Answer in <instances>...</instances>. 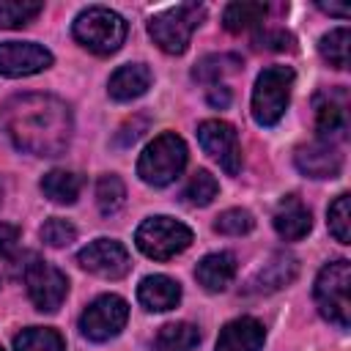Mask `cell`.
Wrapping results in <instances>:
<instances>
[{
	"mask_svg": "<svg viewBox=\"0 0 351 351\" xmlns=\"http://www.w3.org/2000/svg\"><path fill=\"white\" fill-rule=\"evenodd\" d=\"M11 143L33 156H58L71 140V112L49 93H19L3 107Z\"/></svg>",
	"mask_w": 351,
	"mask_h": 351,
	"instance_id": "1",
	"label": "cell"
},
{
	"mask_svg": "<svg viewBox=\"0 0 351 351\" xmlns=\"http://www.w3.org/2000/svg\"><path fill=\"white\" fill-rule=\"evenodd\" d=\"M184 165H186V143L176 132H162L140 154L137 176L151 186H165L178 178Z\"/></svg>",
	"mask_w": 351,
	"mask_h": 351,
	"instance_id": "2",
	"label": "cell"
},
{
	"mask_svg": "<svg viewBox=\"0 0 351 351\" xmlns=\"http://www.w3.org/2000/svg\"><path fill=\"white\" fill-rule=\"evenodd\" d=\"M203 16H206V8L200 3H181L154 14L148 22V33L162 52L181 55L189 47V38Z\"/></svg>",
	"mask_w": 351,
	"mask_h": 351,
	"instance_id": "3",
	"label": "cell"
},
{
	"mask_svg": "<svg viewBox=\"0 0 351 351\" xmlns=\"http://www.w3.org/2000/svg\"><path fill=\"white\" fill-rule=\"evenodd\" d=\"M74 38L96 52V55H110L115 52L123 38H126V22L121 14L110 11V8H101V5H90L85 8L77 19H74V27H71Z\"/></svg>",
	"mask_w": 351,
	"mask_h": 351,
	"instance_id": "4",
	"label": "cell"
},
{
	"mask_svg": "<svg viewBox=\"0 0 351 351\" xmlns=\"http://www.w3.org/2000/svg\"><path fill=\"white\" fill-rule=\"evenodd\" d=\"M348 288H351V266L343 258L326 263L315 277V291H313L315 304H318L321 315L329 318L332 324H337L340 329H346L351 321Z\"/></svg>",
	"mask_w": 351,
	"mask_h": 351,
	"instance_id": "5",
	"label": "cell"
},
{
	"mask_svg": "<svg viewBox=\"0 0 351 351\" xmlns=\"http://www.w3.org/2000/svg\"><path fill=\"white\" fill-rule=\"evenodd\" d=\"M293 88V69L291 66H266L252 90V118L261 126H274L291 99Z\"/></svg>",
	"mask_w": 351,
	"mask_h": 351,
	"instance_id": "6",
	"label": "cell"
},
{
	"mask_svg": "<svg viewBox=\"0 0 351 351\" xmlns=\"http://www.w3.org/2000/svg\"><path fill=\"white\" fill-rule=\"evenodd\" d=\"M134 241L143 255L154 261H167L192 244V230L173 217H151L137 228Z\"/></svg>",
	"mask_w": 351,
	"mask_h": 351,
	"instance_id": "7",
	"label": "cell"
},
{
	"mask_svg": "<svg viewBox=\"0 0 351 351\" xmlns=\"http://www.w3.org/2000/svg\"><path fill=\"white\" fill-rule=\"evenodd\" d=\"M126 318H129L126 302H123L121 296H115V293H104V296H99L96 302H90V304L85 307V313L80 315V332H82L88 340L101 343V340L115 337V335L123 329Z\"/></svg>",
	"mask_w": 351,
	"mask_h": 351,
	"instance_id": "8",
	"label": "cell"
},
{
	"mask_svg": "<svg viewBox=\"0 0 351 351\" xmlns=\"http://www.w3.org/2000/svg\"><path fill=\"white\" fill-rule=\"evenodd\" d=\"M25 285L30 293V302L41 310V313H55L69 291V280L60 269L44 263V261H33L25 269Z\"/></svg>",
	"mask_w": 351,
	"mask_h": 351,
	"instance_id": "9",
	"label": "cell"
},
{
	"mask_svg": "<svg viewBox=\"0 0 351 351\" xmlns=\"http://www.w3.org/2000/svg\"><path fill=\"white\" fill-rule=\"evenodd\" d=\"M197 140L203 145V151L219 162V167L228 176H236L241 170V145H239V134L230 123L225 121H203L197 126Z\"/></svg>",
	"mask_w": 351,
	"mask_h": 351,
	"instance_id": "10",
	"label": "cell"
},
{
	"mask_svg": "<svg viewBox=\"0 0 351 351\" xmlns=\"http://www.w3.org/2000/svg\"><path fill=\"white\" fill-rule=\"evenodd\" d=\"M80 266L96 277H107V280H118L129 271L132 261H129V252L121 241L115 239H96L90 241L88 247L80 250L77 255Z\"/></svg>",
	"mask_w": 351,
	"mask_h": 351,
	"instance_id": "11",
	"label": "cell"
},
{
	"mask_svg": "<svg viewBox=\"0 0 351 351\" xmlns=\"http://www.w3.org/2000/svg\"><path fill=\"white\" fill-rule=\"evenodd\" d=\"M52 66V52L36 41H3L0 44V74L27 77Z\"/></svg>",
	"mask_w": 351,
	"mask_h": 351,
	"instance_id": "12",
	"label": "cell"
},
{
	"mask_svg": "<svg viewBox=\"0 0 351 351\" xmlns=\"http://www.w3.org/2000/svg\"><path fill=\"white\" fill-rule=\"evenodd\" d=\"M313 110H315V129H318L321 140L346 134V129H348V93L343 88L318 90L313 96Z\"/></svg>",
	"mask_w": 351,
	"mask_h": 351,
	"instance_id": "13",
	"label": "cell"
},
{
	"mask_svg": "<svg viewBox=\"0 0 351 351\" xmlns=\"http://www.w3.org/2000/svg\"><path fill=\"white\" fill-rule=\"evenodd\" d=\"M296 167L310 178H335L343 167V154L329 140H313L296 148Z\"/></svg>",
	"mask_w": 351,
	"mask_h": 351,
	"instance_id": "14",
	"label": "cell"
},
{
	"mask_svg": "<svg viewBox=\"0 0 351 351\" xmlns=\"http://www.w3.org/2000/svg\"><path fill=\"white\" fill-rule=\"evenodd\" d=\"M263 340H266L263 324L250 315H241L222 326L217 337V351H261Z\"/></svg>",
	"mask_w": 351,
	"mask_h": 351,
	"instance_id": "15",
	"label": "cell"
},
{
	"mask_svg": "<svg viewBox=\"0 0 351 351\" xmlns=\"http://www.w3.org/2000/svg\"><path fill=\"white\" fill-rule=\"evenodd\" d=\"M310 228H313L310 208L296 195H285L274 208V230L285 241H299L310 233Z\"/></svg>",
	"mask_w": 351,
	"mask_h": 351,
	"instance_id": "16",
	"label": "cell"
},
{
	"mask_svg": "<svg viewBox=\"0 0 351 351\" xmlns=\"http://www.w3.org/2000/svg\"><path fill=\"white\" fill-rule=\"evenodd\" d=\"M296 271H299L296 258L288 255V252H277V255H271V258L255 271V277L250 280L247 291H250V293H271V291H280L282 285H288V282L296 277Z\"/></svg>",
	"mask_w": 351,
	"mask_h": 351,
	"instance_id": "17",
	"label": "cell"
},
{
	"mask_svg": "<svg viewBox=\"0 0 351 351\" xmlns=\"http://www.w3.org/2000/svg\"><path fill=\"white\" fill-rule=\"evenodd\" d=\"M137 299L145 310H154V313H162V310H170L178 304L181 299V285L165 274H151L140 282L137 288Z\"/></svg>",
	"mask_w": 351,
	"mask_h": 351,
	"instance_id": "18",
	"label": "cell"
},
{
	"mask_svg": "<svg viewBox=\"0 0 351 351\" xmlns=\"http://www.w3.org/2000/svg\"><path fill=\"white\" fill-rule=\"evenodd\" d=\"M195 277H197V282H200L206 291H211V293L225 291V288L230 285V280L236 277V258H233L230 252H211V255H206V258L197 263Z\"/></svg>",
	"mask_w": 351,
	"mask_h": 351,
	"instance_id": "19",
	"label": "cell"
},
{
	"mask_svg": "<svg viewBox=\"0 0 351 351\" xmlns=\"http://www.w3.org/2000/svg\"><path fill=\"white\" fill-rule=\"evenodd\" d=\"M148 85H151L148 66H143V63H126V66H121L110 77V96L118 99V101H129V99L143 96L148 90Z\"/></svg>",
	"mask_w": 351,
	"mask_h": 351,
	"instance_id": "20",
	"label": "cell"
},
{
	"mask_svg": "<svg viewBox=\"0 0 351 351\" xmlns=\"http://www.w3.org/2000/svg\"><path fill=\"white\" fill-rule=\"evenodd\" d=\"M197 343H200L197 326L186 321H176V324H165L156 332L151 351H195Z\"/></svg>",
	"mask_w": 351,
	"mask_h": 351,
	"instance_id": "21",
	"label": "cell"
},
{
	"mask_svg": "<svg viewBox=\"0 0 351 351\" xmlns=\"http://www.w3.org/2000/svg\"><path fill=\"white\" fill-rule=\"evenodd\" d=\"M82 189V176L71 170H49L41 178V192L52 203H74Z\"/></svg>",
	"mask_w": 351,
	"mask_h": 351,
	"instance_id": "22",
	"label": "cell"
},
{
	"mask_svg": "<svg viewBox=\"0 0 351 351\" xmlns=\"http://www.w3.org/2000/svg\"><path fill=\"white\" fill-rule=\"evenodd\" d=\"M263 19H266V3H250V0L230 3L225 5V14H222V25L230 33H244L250 27H258Z\"/></svg>",
	"mask_w": 351,
	"mask_h": 351,
	"instance_id": "23",
	"label": "cell"
},
{
	"mask_svg": "<svg viewBox=\"0 0 351 351\" xmlns=\"http://www.w3.org/2000/svg\"><path fill=\"white\" fill-rule=\"evenodd\" d=\"M14 351H66V348H63V337L55 329L30 326L14 337Z\"/></svg>",
	"mask_w": 351,
	"mask_h": 351,
	"instance_id": "24",
	"label": "cell"
},
{
	"mask_svg": "<svg viewBox=\"0 0 351 351\" xmlns=\"http://www.w3.org/2000/svg\"><path fill=\"white\" fill-rule=\"evenodd\" d=\"M239 66H241V58H239V55H228V52H222V55H206V58L197 60V66L192 69V77H195L197 82H217V80H222L225 74L239 71Z\"/></svg>",
	"mask_w": 351,
	"mask_h": 351,
	"instance_id": "25",
	"label": "cell"
},
{
	"mask_svg": "<svg viewBox=\"0 0 351 351\" xmlns=\"http://www.w3.org/2000/svg\"><path fill=\"white\" fill-rule=\"evenodd\" d=\"M348 41H351L348 27H335V30H329V33L321 38V44H318L321 58H324L329 66H335V69H346V66H348Z\"/></svg>",
	"mask_w": 351,
	"mask_h": 351,
	"instance_id": "26",
	"label": "cell"
},
{
	"mask_svg": "<svg viewBox=\"0 0 351 351\" xmlns=\"http://www.w3.org/2000/svg\"><path fill=\"white\" fill-rule=\"evenodd\" d=\"M126 200V186L118 176H101L96 184V203L101 214H115Z\"/></svg>",
	"mask_w": 351,
	"mask_h": 351,
	"instance_id": "27",
	"label": "cell"
},
{
	"mask_svg": "<svg viewBox=\"0 0 351 351\" xmlns=\"http://www.w3.org/2000/svg\"><path fill=\"white\" fill-rule=\"evenodd\" d=\"M217 192H219V184L208 170H195L189 184L184 186V197L192 206H208L217 197Z\"/></svg>",
	"mask_w": 351,
	"mask_h": 351,
	"instance_id": "28",
	"label": "cell"
},
{
	"mask_svg": "<svg viewBox=\"0 0 351 351\" xmlns=\"http://www.w3.org/2000/svg\"><path fill=\"white\" fill-rule=\"evenodd\" d=\"M41 8H44L41 3H30V0H3L0 3V27H22L33 16H38Z\"/></svg>",
	"mask_w": 351,
	"mask_h": 351,
	"instance_id": "29",
	"label": "cell"
},
{
	"mask_svg": "<svg viewBox=\"0 0 351 351\" xmlns=\"http://www.w3.org/2000/svg\"><path fill=\"white\" fill-rule=\"evenodd\" d=\"M252 225H255V219H252V214L247 208H228V211H222L217 217L214 230L225 233V236H244V233L252 230Z\"/></svg>",
	"mask_w": 351,
	"mask_h": 351,
	"instance_id": "30",
	"label": "cell"
},
{
	"mask_svg": "<svg viewBox=\"0 0 351 351\" xmlns=\"http://www.w3.org/2000/svg\"><path fill=\"white\" fill-rule=\"evenodd\" d=\"M41 239L49 244V247H69L74 239H77V230L71 222L60 219V217H52L41 225Z\"/></svg>",
	"mask_w": 351,
	"mask_h": 351,
	"instance_id": "31",
	"label": "cell"
},
{
	"mask_svg": "<svg viewBox=\"0 0 351 351\" xmlns=\"http://www.w3.org/2000/svg\"><path fill=\"white\" fill-rule=\"evenodd\" d=\"M348 195H337L335 203L329 206V230L340 244H348Z\"/></svg>",
	"mask_w": 351,
	"mask_h": 351,
	"instance_id": "32",
	"label": "cell"
},
{
	"mask_svg": "<svg viewBox=\"0 0 351 351\" xmlns=\"http://www.w3.org/2000/svg\"><path fill=\"white\" fill-rule=\"evenodd\" d=\"M255 44L258 47H266V49H274V52H282V49H291L293 36L285 33V30H266L263 36H258Z\"/></svg>",
	"mask_w": 351,
	"mask_h": 351,
	"instance_id": "33",
	"label": "cell"
},
{
	"mask_svg": "<svg viewBox=\"0 0 351 351\" xmlns=\"http://www.w3.org/2000/svg\"><path fill=\"white\" fill-rule=\"evenodd\" d=\"M148 129V121L145 118H132V121H126L123 126H121V134H118V145H132L143 132Z\"/></svg>",
	"mask_w": 351,
	"mask_h": 351,
	"instance_id": "34",
	"label": "cell"
},
{
	"mask_svg": "<svg viewBox=\"0 0 351 351\" xmlns=\"http://www.w3.org/2000/svg\"><path fill=\"white\" fill-rule=\"evenodd\" d=\"M19 241V228L16 225H8V222H0V258L8 255Z\"/></svg>",
	"mask_w": 351,
	"mask_h": 351,
	"instance_id": "35",
	"label": "cell"
},
{
	"mask_svg": "<svg viewBox=\"0 0 351 351\" xmlns=\"http://www.w3.org/2000/svg\"><path fill=\"white\" fill-rule=\"evenodd\" d=\"M208 104H211V107H219V110L228 107V104H230V90H228L225 85H214V88L208 90Z\"/></svg>",
	"mask_w": 351,
	"mask_h": 351,
	"instance_id": "36",
	"label": "cell"
},
{
	"mask_svg": "<svg viewBox=\"0 0 351 351\" xmlns=\"http://www.w3.org/2000/svg\"><path fill=\"white\" fill-rule=\"evenodd\" d=\"M318 8H321V11H326V14H335V16H348V8H346V5H335V3H318Z\"/></svg>",
	"mask_w": 351,
	"mask_h": 351,
	"instance_id": "37",
	"label": "cell"
},
{
	"mask_svg": "<svg viewBox=\"0 0 351 351\" xmlns=\"http://www.w3.org/2000/svg\"><path fill=\"white\" fill-rule=\"evenodd\" d=\"M0 203H3V181H0Z\"/></svg>",
	"mask_w": 351,
	"mask_h": 351,
	"instance_id": "38",
	"label": "cell"
},
{
	"mask_svg": "<svg viewBox=\"0 0 351 351\" xmlns=\"http://www.w3.org/2000/svg\"><path fill=\"white\" fill-rule=\"evenodd\" d=\"M0 351H3V348H0Z\"/></svg>",
	"mask_w": 351,
	"mask_h": 351,
	"instance_id": "39",
	"label": "cell"
}]
</instances>
